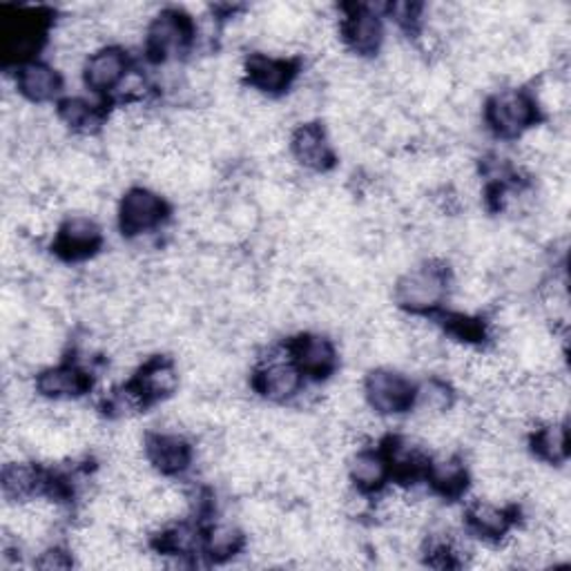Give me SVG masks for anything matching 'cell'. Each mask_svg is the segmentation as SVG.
Instances as JSON below:
<instances>
[{
    "label": "cell",
    "mask_w": 571,
    "mask_h": 571,
    "mask_svg": "<svg viewBox=\"0 0 571 571\" xmlns=\"http://www.w3.org/2000/svg\"><path fill=\"white\" fill-rule=\"evenodd\" d=\"M302 377L304 373L295 361L271 359L264 368L257 370L255 389L271 402H286L299 394Z\"/></svg>",
    "instance_id": "obj_11"
},
{
    "label": "cell",
    "mask_w": 571,
    "mask_h": 571,
    "mask_svg": "<svg viewBox=\"0 0 571 571\" xmlns=\"http://www.w3.org/2000/svg\"><path fill=\"white\" fill-rule=\"evenodd\" d=\"M59 119L74 132L81 134H94L101 123H103V114L90 105L83 99H65L59 105Z\"/></svg>",
    "instance_id": "obj_24"
},
{
    "label": "cell",
    "mask_w": 571,
    "mask_h": 571,
    "mask_svg": "<svg viewBox=\"0 0 571 571\" xmlns=\"http://www.w3.org/2000/svg\"><path fill=\"white\" fill-rule=\"evenodd\" d=\"M190 39H193V26H190V19L181 12L165 10L150 23L147 37H145V50L152 61L165 63L174 57H181L190 45Z\"/></svg>",
    "instance_id": "obj_4"
},
{
    "label": "cell",
    "mask_w": 571,
    "mask_h": 571,
    "mask_svg": "<svg viewBox=\"0 0 571 571\" xmlns=\"http://www.w3.org/2000/svg\"><path fill=\"white\" fill-rule=\"evenodd\" d=\"M290 152L299 165L306 170L324 172L335 163L333 147L328 143L326 130L319 123H304L293 132Z\"/></svg>",
    "instance_id": "obj_12"
},
{
    "label": "cell",
    "mask_w": 571,
    "mask_h": 571,
    "mask_svg": "<svg viewBox=\"0 0 571 571\" xmlns=\"http://www.w3.org/2000/svg\"><path fill=\"white\" fill-rule=\"evenodd\" d=\"M427 476L431 487L445 498H458L469 485V471L465 462L456 456H447L429 462Z\"/></svg>",
    "instance_id": "obj_21"
},
{
    "label": "cell",
    "mask_w": 571,
    "mask_h": 571,
    "mask_svg": "<svg viewBox=\"0 0 571 571\" xmlns=\"http://www.w3.org/2000/svg\"><path fill=\"white\" fill-rule=\"evenodd\" d=\"M449 290V275L438 264L407 271L396 284V302L416 315L436 310Z\"/></svg>",
    "instance_id": "obj_1"
},
{
    "label": "cell",
    "mask_w": 571,
    "mask_h": 571,
    "mask_svg": "<svg viewBox=\"0 0 571 571\" xmlns=\"http://www.w3.org/2000/svg\"><path fill=\"white\" fill-rule=\"evenodd\" d=\"M132 385L143 394L147 402L165 400L179 389V370L170 359L154 357L139 368Z\"/></svg>",
    "instance_id": "obj_16"
},
{
    "label": "cell",
    "mask_w": 571,
    "mask_h": 571,
    "mask_svg": "<svg viewBox=\"0 0 571 571\" xmlns=\"http://www.w3.org/2000/svg\"><path fill=\"white\" fill-rule=\"evenodd\" d=\"M92 387V379L85 370L72 364L50 366L39 373L37 391L41 398L52 402H68L85 396Z\"/></svg>",
    "instance_id": "obj_8"
},
{
    "label": "cell",
    "mask_w": 571,
    "mask_h": 571,
    "mask_svg": "<svg viewBox=\"0 0 571 571\" xmlns=\"http://www.w3.org/2000/svg\"><path fill=\"white\" fill-rule=\"evenodd\" d=\"M453 402H456L453 389L447 383H442V379L431 377V379H425V383L416 389L414 409H418L422 418L429 420V418L447 416L453 409Z\"/></svg>",
    "instance_id": "obj_22"
},
{
    "label": "cell",
    "mask_w": 571,
    "mask_h": 571,
    "mask_svg": "<svg viewBox=\"0 0 571 571\" xmlns=\"http://www.w3.org/2000/svg\"><path fill=\"white\" fill-rule=\"evenodd\" d=\"M45 34V19L39 12H17L3 19V57L8 63H28L39 52Z\"/></svg>",
    "instance_id": "obj_6"
},
{
    "label": "cell",
    "mask_w": 571,
    "mask_h": 571,
    "mask_svg": "<svg viewBox=\"0 0 571 571\" xmlns=\"http://www.w3.org/2000/svg\"><path fill=\"white\" fill-rule=\"evenodd\" d=\"M467 524L482 540H500L511 527V513L491 500H476L467 509Z\"/></svg>",
    "instance_id": "obj_19"
},
{
    "label": "cell",
    "mask_w": 571,
    "mask_h": 571,
    "mask_svg": "<svg viewBox=\"0 0 571 571\" xmlns=\"http://www.w3.org/2000/svg\"><path fill=\"white\" fill-rule=\"evenodd\" d=\"M389 471H391L389 460L383 453H375V451L355 453L348 467L353 485L366 493L383 489L389 478Z\"/></svg>",
    "instance_id": "obj_20"
},
{
    "label": "cell",
    "mask_w": 571,
    "mask_h": 571,
    "mask_svg": "<svg viewBox=\"0 0 571 571\" xmlns=\"http://www.w3.org/2000/svg\"><path fill=\"white\" fill-rule=\"evenodd\" d=\"M37 567L41 569H70L72 567V555L65 553L63 549H48L39 560Z\"/></svg>",
    "instance_id": "obj_28"
},
{
    "label": "cell",
    "mask_w": 571,
    "mask_h": 571,
    "mask_svg": "<svg viewBox=\"0 0 571 571\" xmlns=\"http://www.w3.org/2000/svg\"><path fill=\"white\" fill-rule=\"evenodd\" d=\"M167 217L165 202L145 187H132L119 206V224L123 235L136 237L154 231Z\"/></svg>",
    "instance_id": "obj_5"
},
{
    "label": "cell",
    "mask_w": 571,
    "mask_h": 571,
    "mask_svg": "<svg viewBox=\"0 0 571 571\" xmlns=\"http://www.w3.org/2000/svg\"><path fill=\"white\" fill-rule=\"evenodd\" d=\"M156 547L167 555H190L200 549V531L190 524H174L163 531Z\"/></svg>",
    "instance_id": "obj_26"
},
{
    "label": "cell",
    "mask_w": 571,
    "mask_h": 571,
    "mask_svg": "<svg viewBox=\"0 0 571 571\" xmlns=\"http://www.w3.org/2000/svg\"><path fill=\"white\" fill-rule=\"evenodd\" d=\"M128 74V57L121 48H105L94 52L85 68L83 79L94 92H108L116 88Z\"/></svg>",
    "instance_id": "obj_14"
},
{
    "label": "cell",
    "mask_w": 571,
    "mask_h": 571,
    "mask_svg": "<svg viewBox=\"0 0 571 571\" xmlns=\"http://www.w3.org/2000/svg\"><path fill=\"white\" fill-rule=\"evenodd\" d=\"M143 445L150 467L163 476H176L185 471L190 460H193V449H190L185 438L176 434H147Z\"/></svg>",
    "instance_id": "obj_9"
},
{
    "label": "cell",
    "mask_w": 571,
    "mask_h": 571,
    "mask_svg": "<svg viewBox=\"0 0 571 571\" xmlns=\"http://www.w3.org/2000/svg\"><path fill=\"white\" fill-rule=\"evenodd\" d=\"M246 77L255 90L264 94H279L290 85L295 77V63L266 54H253L246 61Z\"/></svg>",
    "instance_id": "obj_15"
},
{
    "label": "cell",
    "mask_w": 571,
    "mask_h": 571,
    "mask_svg": "<svg viewBox=\"0 0 571 571\" xmlns=\"http://www.w3.org/2000/svg\"><path fill=\"white\" fill-rule=\"evenodd\" d=\"M533 453L549 462V465H558L567 458V431H564V425H558L555 420L549 422L547 427H542L533 440Z\"/></svg>",
    "instance_id": "obj_25"
},
{
    "label": "cell",
    "mask_w": 571,
    "mask_h": 571,
    "mask_svg": "<svg viewBox=\"0 0 571 571\" xmlns=\"http://www.w3.org/2000/svg\"><path fill=\"white\" fill-rule=\"evenodd\" d=\"M45 473L30 462H10L3 469V496L10 502H28L48 487Z\"/></svg>",
    "instance_id": "obj_18"
},
{
    "label": "cell",
    "mask_w": 571,
    "mask_h": 571,
    "mask_svg": "<svg viewBox=\"0 0 571 571\" xmlns=\"http://www.w3.org/2000/svg\"><path fill=\"white\" fill-rule=\"evenodd\" d=\"M538 103L522 90H502L487 103V123L502 139H516L533 128Z\"/></svg>",
    "instance_id": "obj_3"
},
{
    "label": "cell",
    "mask_w": 571,
    "mask_h": 571,
    "mask_svg": "<svg viewBox=\"0 0 571 571\" xmlns=\"http://www.w3.org/2000/svg\"><path fill=\"white\" fill-rule=\"evenodd\" d=\"M103 246V235L99 224L92 217H70L57 235L54 242V253L61 259L68 262H81L88 257H94L99 253V248Z\"/></svg>",
    "instance_id": "obj_7"
},
{
    "label": "cell",
    "mask_w": 571,
    "mask_h": 571,
    "mask_svg": "<svg viewBox=\"0 0 571 571\" xmlns=\"http://www.w3.org/2000/svg\"><path fill=\"white\" fill-rule=\"evenodd\" d=\"M364 398L379 416H398L414 409L416 387L394 368H375L364 379Z\"/></svg>",
    "instance_id": "obj_2"
},
{
    "label": "cell",
    "mask_w": 571,
    "mask_h": 571,
    "mask_svg": "<svg viewBox=\"0 0 571 571\" xmlns=\"http://www.w3.org/2000/svg\"><path fill=\"white\" fill-rule=\"evenodd\" d=\"M244 540L246 538L239 527L222 522V524L211 527L208 533L204 536V551L211 560L224 562L244 549Z\"/></svg>",
    "instance_id": "obj_23"
},
{
    "label": "cell",
    "mask_w": 571,
    "mask_h": 571,
    "mask_svg": "<svg viewBox=\"0 0 571 571\" xmlns=\"http://www.w3.org/2000/svg\"><path fill=\"white\" fill-rule=\"evenodd\" d=\"M145 405H147V400L143 398V394L134 385H130L110 396V400L105 402V414L116 420H128V418L141 414L145 409Z\"/></svg>",
    "instance_id": "obj_27"
},
{
    "label": "cell",
    "mask_w": 571,
    "mask_h": 571,
    "mask_svg": "<svg viewBox=\"0 0 571 571\" xmlns=\"http://www.w3.org/2000/svg\"><path fill=\"white\" fill-rule=\"evenodd\" d=\"M346 45L357 57H373L385 43V28L368 8H353L341 28Z\"/></svg>",
    "instance_id": "obj_13"
},
{
    "label": "cell",
    "mask_w": 571,
    "mask_h": 571,
    "mask_svg": "<svg viewBox=\"0 0 571 571\" xmlns=\"http://www.w3.org/2000/svg\"><path fill=\"white\" fill-rule=\"evenodd\" d=\"M290 355H293V361L297 364V368L315 379L328 377L337 364V350H335L333 341L317 333L299 335L290 344Z\"/></svg>",
    "instance_id": "obj_10"
},
{
    "label": "cell",
    "mask_w": 571,
    "mask_h": 571,
    "mask_svg": "<svg viewBox=\"0 0 571 571\" xmlns=\"http://www.w3.org/2000/svg\"><path fill=\"white\" fill-rule=\"evenodd\" d=\"M17 88L32 103H48L59 96L63 79L54 68L45 63H26L19 70Z\"/></svg>",
    "instance_id": "obj_17"
}]
</instances>
